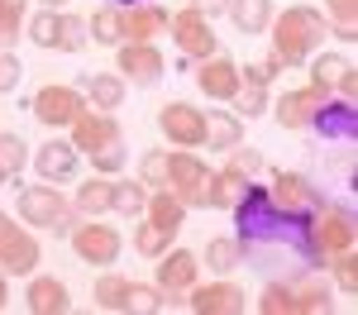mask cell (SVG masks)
I'll return each mask as SVG.
<instances>
[{
	"label": "cell",
	"instance_id": "cell-1",
	"mask_svg": "<svg viewBox=\"0 0 358 315\" xmlns=\"http://www.w3.org/2000/svg\"><path fill=\"white\" fill-rule=\"evenodd\" d=\"M268 38H273V57L282 67H306V57H315V48L330 38V20H325V10L292 5V10L273 15Z\"/></svg>",
	"mask_w": 358,
	"mask_h": 315
},
{
	"label": "cell",
	"instance_id": "cell-2",
	"mask_svg": "<svg viewBox=\"0 0 358 315\" xmlns=\"http://www.w3.org/2000/svg\"><path fill=\"white\" fill-rule=\"evenodd\" d=\"M358 229H354V215L344 210V205H320V210H310L306 215V244H310V258L315 263H330L334 254H344V249H354Z\"/></svg>",
	"mask_w": 358,
	"mask_h": 315
},
{
	"label": "cell",
	"instance_id": "cell-3",
	"mask_svg": "<svg viewBox=\"0 0 358 315\" xmlns=\"http://www.w3.org/2000/svg\"><path fill=\"white\" fill-rule=\"evenodd\" d=\"M20 220L29 229H48V234H67L77 225V210L72 200H62L57 186H20V200H15Z\"/></svg>",
	"mask_w": 358,
	"mask_h": 315
},
{
	"label": "cell",
	"instance_id": "cell-4",
	"mask_svg": "<svg viewBox=\"0 0 358 315\" xmlns=\"http://www.w3.org/2000/svg\"><path fill=\"white\" fill-rule=\"evenodd\" d=\"M206 177L210 168L196 148H167V191L187 210H206Z\"/></svg>",
	"mask_w": 358,
	"mask_h": 315
},
{
	"label": "cell",
	"instance_id": "cell-5",
	"mask_svg": "<svg viewBox=\"0 0 358 315\" xmlns=\"http://www.w3.org/2000/svg\"><path fill=\"white\" fill-rule=\"evenodd\" d=\"M38 263H43V249H38L34 229L0 210V272L5 277H29V272H38Z\"/></svg>",
	"mask_w": 358,
	"mask_h": 315
},
{
	"label": "cell",
	"instance_id": "cell-6",
	"mask_svg": "<svg viewBox=\"0 0 358 315\" xmlns=\"http://www.w3.org/2000/svg\"><path fill=\"white\" fill-rule=\"evenodd\" d=\"M167 34H172V43H177V53L201 62V57L220 53V38H215V24L206 20V15H196L192 5H182L177 15H167Z\"/></svg>",
	"mask_w": 358,
	"mask_h": 315
},
{
	"label": "cell",
	"instance_id": "cell-7",
	"mask_svg": "<svg viewBox=\"0 0 358 315\" xmlns=\"http://www.w3.org/2000/svg\"><path fill=\"white\" fill-rule=\"evenodd\" d=\"M29 110H34L38 124H48V129H67V124L86 110V96H82V86L48 82V86L34 91V105H29Z\"/></svg>",
	"mask_w": 358,
	"mask_h": 315
},
{
	"label": "cell",
	"instance_id": "cell-8",
	"mask_svg": "<svg viewBox=\"0 0 358 315\" xmlns=\"http://www.w3.org/2000/svg\"><path fill=\"white\" fill-rule=\"evenodd\" d=\"M67 139H72V148L77 153H101V148H115V143H124V129H120V119H115V110H91L86 105L72 124H67Z\"/></svg>",
	"mask_w": 358,
	"mask_h": 315
},
{
	"label": "cell",
	"instance_id": "cell-9",
	"mask_svg": "<svg viewBox=\"0 0 358 315\" xmlns=\"http://www.w3.org/2000/svg\"><path fill=\"white\" fill-rule=\"evenodd\" d=\"M158 129L172 148H206V110H196L192 101H167L158 110Z\"/></svg>",
	"mask_w": 358,
	"mask_h": 315
},
{
	"label": "cell",
	"instance_id": "cell-10",
	"mask_svg": "<svg viewBox=\"0 0 358 315\" xmlns=\"http://www.w3.org/2000/svg\"><path fill=\"white\" fill-rule=\"evenodd\" d=\"M163 67H167V57L158 53V43H115V72L124 77V82H134V86H158L163 82Z\"/></svg>",
	"mask_w": 358,
	"mask_h": 315
},
{
	"label": "cell",
	"instance_id": "cell-11",
	"mask_svg": "<svg viewBox=\"0 0 358 315\" xmlns=\"http://www.w3.org/2000/svg\"><path fill=\"white\" fill-rule=\"evenodd\" d=\"M67 234H72L77 258H82V263H91V268H110L115 258H120V229H115V225H101V215H91L86 225H72Z\"/></svg>",
	"mask_w": 358,
	"mask_h": 315
},
{
	"label": "cell",
	"instance_id": "cell-12",
	"mask_svg": "<svg viewBox=\"0 0 358 315\" xmlns=\"http://www.w3.org/2000/svg\"><path fill=\"white\" fill-rule=\"evenodd\" d=\"M268 205H273V210H282V215H310V210H320V205H325V196L306 182L301 172H273Z\"/></svg>",
	"mask_w": 358,
	"mask_h": 315
},
{
	"label": "cell",
	"instance_id": "cell-13",
	"mask_svg": "<svg viewBox=\"0 0 358 315\" xmlns=\"http://www.w3.org/2000/svg\"><path fill=\"white\" fill-rule=\"evenodd\" d=\"M334 91H320V86H296V91H287L282 101L273 105V115H277V124L287 129V134H301V129H310V119H315V110L330 101Z\"/></svg>",
	"mask_w": 358,
	"mask_h": 315
},
{
	"label": "cell",
	"instance_id": "cell-14",
	"mask_svg": "<svg viewBox=\"0 0 358 315\" xmlns=\"http://www.w3.org/2000/svg\"><path fill=\"white\" fill-rule=\"evenodd\" d=\"M192 282H201V258L192 249H167V254H158V291H163L167 301L187 296Z\"/></svg>",
	"mask_w": 358,
	"mask_h": 315
},
{
	"label": "cell",
	"instance_id": "cell-15",
	"mask_svg": "<svg viewBox=\"0 0 358 315\" xmlns=\"http://www.w3.org/2000/svg\"><path fill=\"white\" fill-rule=\"evenodd\" d=\"M196 86L210 96V101H234L239 96V86H244V77H239V62L224 53H210L196 62Z\"/></svg>",
	"mask_w": 358,
	"mask_h": 315
},
{
	"label": "cell",
	"instance_id": "cell-16",
	"mask_svg": "<svg viewBox=\"0 0 358 315\" xmlns=\"http://www.w3.org/2000/svg\"><path fill=\"white\" fill-rule=\"evenodd\" d=\"M196 315H239L248 306L244 301V286H234V282H224V277H215V282H192V291H187Z\"/></svg>",
	"mask_w": 358,
	"mask_h": 315
},
{
	"label": "cell",
	"instance_id": "cell-17",
	"mask_svg": "<svg viewBox=\"0 0 358 315\" xmlns=\"http://www.w3.org/2000/svg\"><path fill=\"white\" fill-rule=\"evenodd\" d=\"M167 15L158 0H138V5H120V24H124V38L129 43H153L158 34H167Z\"/></svg>",
	"mask_w": 358,
	"mask_h": 315
},
{
	"label": "cell",
	"instance_id": "cell-18",
	"mask_svg": "<svg viewBox=\"0 0 358 315\" xmlns=\"http://www.w3.org/2000/svg\"><path fill=\"white\" fill-rule=\"evenodd\" d=\"M77 163H82V153L72 148V139H48V143H38V153H34V168H38L43 182H67L77 172Z\"/></svg>",
	"mask_w": 358,
	"mask_h": 315
},
{
	"label": "cell",
	"instance_id": "cell-19",
	"mask_svg": "<svg viewBox=\"0 0 358 315\" xmlns=\"http://www.w3.org/2000/svg\"><path fill=\"white\" fill-rule=\"evenodd\" d=\"M24 306L34 315H67L72 311V291L62 277H34L24 286Z\"/></svg>",
	"mask_w": 358,
	"mask_h": 315
},
{
	"label": "cell",
	"instance_id": "cell-20",
	"mask_svg": "<svg viewBox=\"0 0 358 315\" xmlns=\"http://www.w3.org/2000/svg\"><path fill=\"white\" fill-rule=\"evenodd\" d=\"M82 96H86L91 110H120L124 105V77L120 72H86Z\"/></svg>",
	"mask_w": 358,
	"mask_h": 315
},
{
	"label": "cell",
	"instance_id": "cell-21",
	"mask_svg": "<svg viewBox=\"0 0 358 315\" xmlns=\"http://www.w3.org/2000/svg\"><path fill=\"white\" fill-rule=\"evenodd\" d=\"M248 191V177H239L234 168H220L206 177V210H234Z\"/></svg>",
	"mask_w": 358,
	"mask_h": 315
},
{
	"label": "cell",
	"instance_id": "cell-22",
	"mask_svg": "<svg viewBox=\"0 0 358 315\" xmlns=\"http://www.w3.org/2000/svg\"><path fill=\"white\" fill-rule=\"evenodd\" d=\"M229 20H234V29L239 34H268V24H273V15H277V5L273 0H229V10H224Z\"/></svg>",
	"mask_w": 358,
	"mask_h": 315
},
{
	"label": "cell",
	"instance_id": "cell-23",
	"mask_svg": "<svg viewBox=\"0 0 358 315\" xmlns=\"http://www.w3.org/2000/svg\"><path fill=\"white\" fill-rule=\"evenodd\" d=\"M110 200H115V177H86L82 186H77V200H72V210L77 215H110Z\"/></svg>",
	"mask_w": 358,
	"mask_h": 315
},
{
	"label": "cell",
	"instance_id": "cell-24",
	"mask_svg": "<svg viewBox=\"0 0 358 315\" xmlns=\"http://www.w3.org/2000/svg\"><path fill=\"white\" fill-rule=\"evenodd\" d=\"M206 143H210V148H220V153H229L234 143H244V119H239L234 110L206 115Z\"/></svg>",
	"mask_w": 358,
	"mask_h": 315
},
{
	"label": "cell",
	"instance_id": "cell-25",
	"mask_svg": "<svg viewBox=\"0 0 358 315\" xmlns=\"http://www.w3.org/2000/svg\"><path fill=\"white\" fill-rule=\"evenodd\" d=\"M143 215H148V220H158L163 229H182V225H187V205L172 196L167 186H153V191H148V205H143Z\"/></svg>",
	"mask_w": 358,
	"mask_h": 315
},
{
	"label": "cell",
	"instance_id": "cell-26",
	"mask_svg": "<svg viewBox=\"0 0 358 315\" xmlns=\"http://www.w3.org/2000/svg\"><path fill=\"white\" fill-rule=\"evenodd\" d=\"M86 38H91V43H101V48H115V43H124L120 5H101V10L86 20Z\"/></svg>",
	"mask_w": 358,
	"mask_h": 315
},
{
	"label": "cell",
	"instance_id": "cell-27",
	"mask_svg": "<svg viewBox=\"0 0 358 315\" xmlns=\"http://www.w3.org/2000/svg\"><path fill=\"white\" fill-rule=\"evenodd\" d=\"M306 67H310V86H320V91H334V86L354 72V62H349V57H339V53L306 57Z\"/></svg>",
	"mask_w": 358,
	"mask_h": 315
},
{
	"label": "cell",
	"instance_id": "cell-28",
	"mask_svg": "<svg viewBox=\"0 0 358 315\" xmlns=\"http://www.w3.org/2000/svg\"><path fill=\"white\" fill-rule=\"evenodd\" d=\"M143 205H148V186H143L138 177H115V200H110L115 215L138 220V215H143Z\"/></svg>",
	"mask_w": 358,
	"mask_h": 315
},
{
	"label": "cell",
	"instance_id": "cell-29",
	"mask_svg": "<svg viewBox=\"0 0 358 315\" xmlns=\"http://www.w3.org/2000/svg\"><path fill=\"white\" fill-rule=\"evenodd\" d=\"M177 244V229H163L158 220H148V215H138V225H134V249L143 258H158V254H167Z\"/></svg>",
	"mask_w": 358,
	"mask_h": 315
},
{
	"label": "cell",
	"instance_id": "cell-30",
	"mask_svg": "<svg viewBox=\"0 0 358 315\" xmlns=\"http://www.w3.org/2000/svg\"><path fill=\"white\" fill-rule=\"evenodd\" d=\"M91 296H96V311H124V301H129V277L101 272L96 286H91Z\"/></svg>",
	"mask_w": 358,
	"mask_h": 315
},
{
	"label": "cell",
	"instance_id": "cell-31",
	"mask_svg": "<svg viewBox=\"0 0 358 315\" xmlns=\"http://www.w3.org/2000/svg\"><path fill=\"white\" fill-rule=\"evenodd\" d=\"M24 20H29L24 0H0V53H10L24 38Z\"/></svg>",
	"mask_w": 358,
	"mask_h": 315
},
{
	"label": "cell",
	"instance_id": "cell-32",
	"mask_svg": "<svg viewBox=\"0 0 358 315\" xmlns=\"http://www.w3.org/2000/svg\"><path fill=\"white\" fill-rule=\"evenodd\" d=\"M201 263H206L215 277L234 272V268L244 263V254H239V239H224V234H220V239H210V244H206V254H201Z\"/></svg>",
	"mask_w": 358,
	"mask_h": 315
},
{
	"label": "cell",
	"instance_id": "cell-33",
	"mask_svg": "<svg viewBox=\"0 0 358 315\" xmlns=\"http://www.w3.org/2000/svg\"><path fill=\"white\" fill-rule=\"evenodd\" d=\"M86 43V20L82 15H72V10H57V38H53V48L57 53H82Z\"/></svg>",
	"mask_w": 358,
	"mask_h": 315
},
{
	"label": "cell",
	"instance_id": "cell-34",
	"mask_svg": "<svg viewBox=\"0 0 358 315\" xmlns=\"http://www.w3.org/2000/svg\"><path fill=\"white\" fill-rule=\"evenodd\" d=\"M325 20H330V34L339 38V43H354L358 38V0H325Z\"/></svg>",
	"mask_w": 358,
	"mask_h": 315
},
{
	"label": "cell",
	"instance_id": "cell-35",
	"mask_svg": "<svg viewBox=\"0 0 358 315\" xmlns=\"http://www.w3.org/2000/svg\"><path fill=\"white\" fill-rule=\"evenodd\" d=\"M258 311L263 315H296V286L292 282H268L258 296Z\"/></svg>",
	"mask_w": 358,
	"mask_h": 315
},
{
	"label": "cell",
	"instance_id": "cell-36",
	"mask_svg": "<svg viewBox=\"0 0 358 315\" xmlns=\"http://www.w3.org/2000/svg\"><path fill=\"white\" fill-rule=\"evenodd\" d=\"M138 182L153 191V186H167V148H148L138 158Z\"/></svg>",
	"mask_w": 358,
	"mask_h": 315
},
{
	"label": "cell",
	"instance_id": "cell-37",
	"mask_svg": "<svg viewBox=\"0 0 358 315\" xmlns=\"http://www.w3.org/2000/svg\"><path fill=\"white\" fill-rule=\"evenodd\" d=\"M229 105H234V115H239V119H258V115L268 110V86H239V96H234V101H229Z\"/></svg>",
	"mask_w": 358,
	"mask_h": 315
},
{
	"label": "cell",
	"instance_id": "cell-38",
	"mask_svg": "<svg viewBox=\"0 0 358 315\" xmlns=\"http://www.w3.org/2000/svg\"><path fill=\"white\" fill-rule=\"evenodd\" d=\"M282 72H287V67H282L273 53H268V57H253V62H244V67H239V77H244L248 86H273Z\"/></svg>",
	"mask_w": 358,
	"mask_h": 315
},
{
	"label": "cell",
	"instance_id": "cell-39",
	"mask_svg": "<svg viewBox=\"0 0 358 315\" xmlns=\"http://www.w3.org/2000/svg\"><path fill=\"white\" fill-rule=\"evenodd\" d=\"M292 286H296V315L330 311V286L325 282H292Z\"/></svg>",
	"mask_w": 358,
	"mask_h": 315
},
{
	"label": "cell",
	"instance_id": "cell-40",
	"mask_svg": "<svg viewBox=\"0 0 358 315\" xmlns=\"http://www.w3.org/2000/svg\"><path fill=\"white\" fill-rule=\"evenodd\" d=\"M330 272H334V282H339V291H344V296H354V291H358V258H354V249L334 254L330 258Z\"/></svg>",
	"mask_w": 358,
	"mask_h": 315
},
{
	"label": "cell",
	"instance_id": "cell-41",
	"mask_svg": "<svg viewBox=\"0 0 358 315\" xmlns=\"http://www.w3.org/2000/svg\"><path fill=\"white\" fill-rule=\"evenodd\" d=\"M24 158H29V143L20 134H0V168H5V177L24 172Z\"/></svg>",
	"mask_w": 358,
	"mask_h": 315
},
{
	"label": "cell",
	"instance_id": "cell-42",
	"mask_svg": "<svg viewBox=\"0 0 358 315\" xmlns=\"http://www.w3.org/2000/svg\"><path fill=\"white\" fill-rule=\"evenodd\" d=\"M163 306H167V296L158 291V286L129 282V301H124V311H143V315H153V311H163Z\"/></svg>",
	"mask_w": 358,
	"mask_h": 315
},
{
	"label": "cell",
	"instance_id": "cell-43",
	"mask_svg": "<svg viewBox=\"0 0 358 315\" xmlns=\"http://www.w3.org/2000/svg\"><path fill=\"white\" fill-rule=\"evenodd\" d=\"M24 29H29V38H34L38 48H53V38H57V10H38V15H29Z\"/></svg>",
	"mask_w": 358,
	"mask_h": 315
},
{
	"label": "cell",
	"instance_id": "cell-44",
	"mask_svg": "<svg viewBox=\"0 0 358 315\" xmlns=\"http://www.w3.org/2000/svg\"><path fill=\"white\" fill-rule=\"evenodd\" d=\"M224 168H234L239 177H248V182H253V177L263 172V153H253V148H244V143H234V148L224 153Z\"/></svg>",
	"mask_w": 358,
	"mask_h": 315
},
{
	"label": "cell",
	"instance_id": "cell-45",
	"mask_svg": "<svg viewBox=\"0 0 358 315\" xmlns=\"http://www.w3.org/2000/svg\"><path fill=\"white\" fill-rule=\"evenodd\" d=\"M129 163V153H124V143H115V148H101V153H91V168L101 172V177H120Z\"/></svg>",
	"mask_w": 358,
	"mask_h": 315
},
{
	"label": "cell",
	"instance_id": "cell-46",
	"mask_svg": "<svg viewBox=\"0 0 358 315\" xmlns=\"http://www.w3.org/2000/svg\"><path fill=\"white\" fill-rule=\"evenodd\" d=\"M20 77H24L20 57H15V53H0V96H10V91L20 86Z\"/></svg>",
	"mask_w": 358,
	"mask_h": 315
},
{
	"label": "cell",
	"instance_id": "cell-47",
	"mask_svg": "<svg viewBox=\"0 0 358 315\" xmlns=\"http://www.w3.org/2000/svg\"><path fill=\"white\" fill-rule=\"evenodd\" d=\"M192 10H196V15H206V20L215 24L224 10H229V0H192Z\"/></svg>",
	"mask_w": 358,
	"mask_h": 315
},
{
	"label": "cell",
	"instance_id": "cell-48",
	"mask_svg": "<svg viewBox=\"0 0 358 315\" xmlns=\"http://www.w3.org/2000/svg\"><path fill=\"white\" fill-rule=\"evenodd\" d=\"M38 5H43V10H67L72 0H38Z\"/></svg>",
	"mask_w": 358,
	"mask_h": 315
},
{
	"label": "cell",
	"instance_id": "cell-49",
	"mask_svg": "<svg viewBox=\"0 0 358 315\" xmlns=\"http://www.w3.org/2000/svg\"><path fill=\"white\" fill-rule=\"evenodd\" d=\"M5 301H10V282H5V272H0V311H5Z\"/></svg>",
	"mask_w": 358,
	"mask_h": 315
},
{
	"label": "cell",
	"instance_id": "cell-50",
	"mask_svg": "<svg viewBox=\"0 0 358 315\" xmlns=\"http://www.w3.org/2000/svg\"><path fill=\"white\" fill-rule=\"evenodd\" d=\"M5 182H10V177H5V168H0V186H5Z\"/></svg>",
	"mask_w": 358,
	"mask_h": 315
},
{
	"label": "cell",
	"instance_id": "cell-51",
	"mask_svg": "<svg viewBox=\"0 0 358 315\" xmlns=\"http://www.w3.org/2000/svg\"><path fill=\"white\" fill-rule=\"evenodd\" d=\"M120 5H138V0H120Z\"/></svg>",
	"mask_w": 358,
	"mask_h": 315
}]
</instances>
